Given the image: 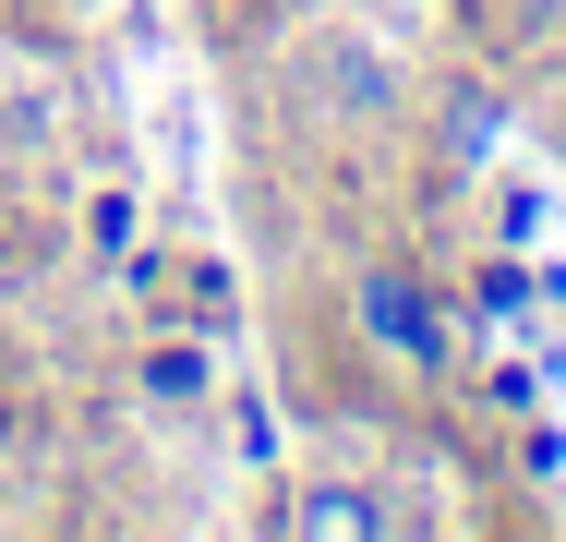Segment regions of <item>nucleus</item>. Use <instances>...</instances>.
<instances>
[{
	"instance_id": "f257e3e1",
	"label": "nucleus",
	"mask_w": 566,
	"mask_h": 542,
	"mask_svg": "<svg viewBox=\"0 0 566 542\" xmlns=\"http://www.w3.org/2000/svg\"><path fill=\"white\" fill-rule=\"evenodd\" d=\"M349 314H361V337H374L386 362H410V374H447V314H434V290H422L410 265H361Z\"/></svg>"
},
{
	"instance_id": "f03ea898",
	"label": "nucleus",
	"mask_w": 566,
	"mask_h": 542,
	"mask_svg": "<svg viewBox=\"0 0 566 542\" xmlns=\"http://www.w3.org/2000/svg\"><path fill=\"white\" fill-rule=\"evenodd\" d=\"M314 85H326L338 121H386V108H398V61H386L374 37H326V49H314Z\"/></svg>"
},
{
	"instance_id": "7ed1b4c3",
	"label": "nucleus",
	"mask_w": 566,
	"mask_h": 542,
	"mask_svg": "<svg viewBox=\"0 0 566 542\" xmlns=\"http://www.w3.org/2000/svg\"><path fill=\"white\" fill-rule=\"evenodd\" d=\"M290 531H314V542H386V531H398V507H386L374 482H314V494L290 507Z\"/></svg>"
},
{
	"instance_id": "20e7f679",
	"label": "nucleus",
	"mask_w": 566,
	"mask_h": 542,
	"mask_svg": "<svg viewBox=\"0 0 566 542\" xmlns=\"http://www.w3.org/2000/svg\"><path fill=\"white\" fill-rule=\"evenodd\" d=\"M133 386H145V410H193V398L218 386V362H206V337H157V350L133 362Z\"/></svg>"
},
{
	"instance_id": "39448f33",
	"label": "nucleus",
	"mask_w": 566,
	"mask_h": 542,
	"mask_svg": "<svg viewBox=\"0 0 566 542\" xmlns=\"http://www.w3.org/2000/svg\"><path fill=\"white\" fill-rule=\"evenodd\" d=\"M434 133H447V157L470 169V157H494V133H506V97H494V85H458Z\"/></svg>"
},
{
	"instance_id": "423d86ee",
	"label": "nucleus",
	"mask_w": 566,
	"mask_h": 542,
	"mask_svg": "<svg viewBox=\"0 0 566 542\" xmlns=\"http://www.w3.org/2000/svg\"><path fill=\"white\" fill-rule=\"evenodd\" d=\"M531 290H543V278H531L518 253H482V265H470V302H482L494 325H518V314H531Z\"/></svg>"
},
{
	"instance_id": "0eeeda50",
	"label": "nucleus",
	"mask_w": 566,
	"mask_h": 542,
	"mask_svg": "<svg viewBox=\"0 0 566 542\" xmlns=\"http://www.w3.org/2000/svg\"><path fill=\"white\" fill-rule=\"evenodd\" d=\"M494 229H506V241H531V229H543V194H531V181H506V194H494Z\"/></svg>"
},
{
	"instance_id": "6e6552de",
	"label": "nucleus",
	"mask_w": 566,
	"mask_h": 542,
	"mask_svg": "<svg viewBox=\"0 0 566 542\" xmlns=\"http://www.w3.org/2000/svg\"><path fill=\"white\" fill-rule=\"evenodd\" d=\"M518 470H531V482H555V470H566V434L531 423V434H518Z\"/></svg>"
}]
</instances>
